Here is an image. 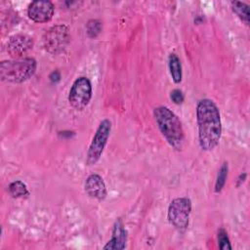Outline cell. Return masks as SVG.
<instances>
[{
	"instance_id": "cell-1",
	"label": "cell",
	"mask_w": 250,
	"mask_h": 250,
	"mask_svg": "<svg viewBox=\"0 0 250 250\" xmlns=\"http://www.w3.org/2000/svg\"><path fill=\"white\" fill-rule=\"evenodd\" d=\"M199 146L203 150H212L220 142L222 122L218 106L210 99H202L196 105Z\"/></svg>"
},
{
	"instance_id": "cell-2",
	"label": "cell",
	"mask_w": 250,
	"mask_h": 250,
	"mask_svg": "<svg viewBox=\"0 0 250 250\" xmlns=\"http://www.w3.org/2000/svg\"><path fill=\"white\" fill-rule=\"evenodd\" d=\"M153 115L161 134L168 144L177 150L182 149L185 134L179 117L170 108L164 105L155 107Z\"/></svg>"
},
{
	"instance_id": "cell-3",
	"label": "cell",
	"mask_w": 250,
	"mask_h": 250,
	"mask_svg": "<svg viewBox=\"0 0 250 250\" xmlns=\"http://www.w3.org/2000/svg\"><path fill=\"white\" fill-rule=\"evenodd\" d=\"M36 67L37 62L33 58L3 61L0 63V77L6 82L21 83L35 73Z\"/></svg>"
},
{
	"instance_id": "cell-4",
	"label": "cell",
	"mask_w": 250,
	"mask_h": 250,
	"mask_svg": "<svg viewBox=\"0 0 250 250\" xmlns=\"http://www.w3.org/2000/svg\"><path fill=\"white\" fill-rule=\"evenodd\" d=\"M191 212V201L188 197L174 198L168 207V220L179 230H185L188 226Z\"/></svg>"
},
{
	"instance_id": "cell-5",
	"label": "cell",
	"mask_w": 250,
	"mask_h": 250,
	"mask_svg": "<svg viewBox=\"0 0 250 250\" xmlns=\"http://www.w3.org/2000/svg\"><path fill=\"white\" fill-rule=\"evenodd\" d=\"M111 131V122L109 119H104L101 121L97 131L93 137L90 146L87 151L86 163L91 166L94 165L102 156L104 148L107 143L109 134Z\"/></svg>"
},
{
	"instance_id": "cell-6",
	"label": "cell",
	"mask_w": 250,
	"mask_h": 250,
	"mask_svg": "<svg viewBox=\"0 0 250 250\" xmlns=\"http://www.w3.org/2000/svg\"><path fill=\"white\" fill-rule=\"evenodd\" d=\"M69 42V29L64 24L49 28L43 36V45L47 52L56 55L63 51Z\"/></svg>"
},
{
	"instance_id": "cell-7",
	"label": "cell",
	"mask_w": 250,
	"mask_h": 250,
	"mask_svg": "<svg viewBox=\"0 0 250 250\" xmlns=\"http://www.w3.org/2000/svg\"><path fill=\"white\" fill-rule=\"evenodd\" d=\"M91 98H92L91 81L85 76L78 77L73 82L69 90L68 102L70 105L77 110H82L89 104Z\"/></svg>"
},
{
	"instance_id": "cell-8",
	"label": "cell",
	"mask_w": 250,
	"mask_h": 250,
	"mask_svg": "<svg viewBox=\"0 0 250 250\" xmlns=\"http://www.w3.org/2000/svg\"><path fill=\"white\" fill-rule=\"evenodd\" d=\"M55 12L54 4L49 0H36L29 4L27 15L30 20L35 22L43 23L49 21Z\"/></svg>"
},
{
	"instance_id": "cell-9",
	"label": "cell",
	"mask_w": 250,
	"mask_h": 250,
	"mask_svg": "<svg viewBox=\"0 0 250 250\" xmlns=\"http://www.w3.org/2000/svg\"><path fill=\"white\" fill-rule=\"evenodd\" d=\"M32 47L33 39L26 34H15L7 42V52L14 58L21 57Z\"/></svg>"
},
{
	"instance_id": "cell-10",
	"label": "cell",
	"mask_w": 250,
	"mask_h": 250,
	"mask_svg": "<svg viewBox=\"0 0 250 250\" xmlns=\"http://www.w3.org/2000/svg\"><path fill=\"white\" fill-rule=\"evenodd\" d=\"M127 242V230L124 227V224L120 218H118L112 229V235L110 240L103 247L104 250H121L126 247Z\"/></svg>"
},
{
	"instance_id": "cell-11",
	"label": "cell",
	"mask_w": 250,
	"mask_h": 250,
	"mask_svg": "<svg viewBox=\"0 0 250 250\" xmlns=\"http://www.w3.org/2000/svg\"><path fill=\"white\" fill-rule=\"evenodd\" d=\"M85 191L95 199L104 200L106 196V187L103 178L98 174H91L85 181Z\"/></svg>"
},
{
	"instance_id": "cell-12",
	"label": "cell",
	"mask_w": 250,
	"mask_h": 250,
	"mask_svg": "<svg viewBox=\"0 0 250 250\" xmlns=\"http://www.w3.org/2000/svg\"><path fill=\"white\" fill-rule=\"evenodd\" d=\"M168 64H169V70H170V74L173 81L176 84H179L182 81L183 73H182V64H181L180 59L176 54L172 53L169 55Z\"/></svg>"
},
{
	"instance_id": "cell-13",
	"label": "cell",
	"mask_w": 250,
	"mask_h": 250,
	"mask_svg": "<svg viewBox=\"0 0 250 250\" xmlns=\"http://www.w3.org/2000/svg\"><path fill=\"white\" fill-rule=\"evenodd\" d=\"M232 12L245 23L249 24V7L247 4L239 1H232L230 3Z\"/></svg>"
},
{
	"instance_id": "cell-14",
	"label": "cell",
	"mask_w": 250,
	"mask_h": 250,
	"mask_svg": "<svg viewBox=\"0 0 250 250\" xmlns=\"http://www.w3.org/2000/svg\"><path fill=\"white\" fill-rule=\"evenodd\" d=\"M8 191L11 194V196L14 198L24 197L29 194L26 186L20 180L14 181L13 183H11L8 187Z\"/></svg>"
},
{
	"instance_id": "cell-15",
	"label": "cell",
	"mask_w": 250,
	"mask_h": 250,
	"mask_svg": "<svg viewBox=\"0 0 250 250\" xmlns=\"http://www.w3.org/2000/svg\"><path fill=\"white\" fill-rule=\"evenodd\" d=\"M228 172H229V165H228V162L225 161L221 165V167L218 171V175H217V179H216V183H215V192L218 193L224 188L227 178H228Z\"/></svg>"
},
{
	"instance_id": "cell-16",
	"label": "cell",
	"mask_w": 250,
	"mask_h": 250,
	"mask_svg": "<svg viewBox=\"0 0 250 250\" xmlns=\"http://www.w3.org/2000/svg\"><path fill=\"white\" fill-rule=\"evenodd\" d=\"M87 33L91 38L97 37L102 31V23L98 20H90L86 24Z\"/></svg>"
},
{
	"instance_id": "cell-17",
	"label": "cell",
	"mask_w": 250,
	"mask_h": 250,
	"mask_svg": "<svg viewBox=\"0 0 250 250\" xmlns=\"http://www.w3.org/2000/svg\"><path fill=\"white\" fill-rule=\"evenodd\" d=\"M218 244L221 250H230L231 245L229 238L228 236V232L224 229H220L218 230Z\"/></svg>"
},
{
	"instance_id": "cell-18",
	"label": "cell",
	"mask_w": 250,
	"mask_h": 250,
	"mask_svg": "<svg viewBox=\"0 0 250 250\" xmlns=\"http://www.w3.org/2000/svg\"><path fill=\"white\" fill-rule=\"evenodd\" d=\"M170 99L172 100V102H174V104H180L184 102V94L181 90L179 89H174L171 93H170Z\"/></svg>"
},
{
	"instance_id": "cell-19",
	"label": "cell",
	"mask_w": 250,
	"mask_h": 250,
	"mask_svg": "<svg viewBox=\"0 0 250 250\" xmlns=\"http://www.w3.org/2000/svg\"><path fill=\"white\" fill-rule=\"evenodd\" d=\"M49 78H50L51 82L57 83V82H59L60 79H61V73H60L58 70H54V71L50 74Z\"/></svg>"
},
{
	"instance_id": "cell-20",
	"label": "cell",
	"mask_w": 250,
	"mask_h": 250,
	"mask_svg": "<svg viewBox=\"0 0 250 250\" xmlns=\"http://www.w3.org/2000/svg\"><path fill=\"white\" fill-rule=\"evenodd\" d=\"M246 173H242V174H240L239 175V177H238V179H237V184H236V186L237 187H239L244 181H245V179H246Z\"/></svg>"
}]
</instances>
